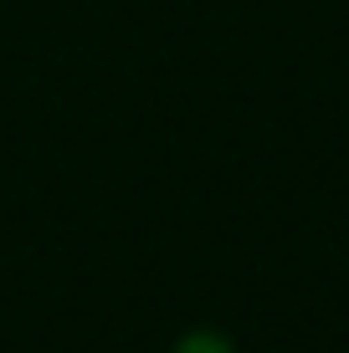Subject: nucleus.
Wrapping results in <instances>:
<instances>
[{
    "mask_svg": "<svg viewBox=\"0 0 349 353\" xmlns=\"http://www.w3.org/2000/svg\"><path fill=\"white\" fill-rule=\"evenodd\" d=\"M175 353H236V348H232V338L216 333V327H196V333H185L175 343Z\"/></svg>",
    "mask_w": 349,
    "mask_h": 353,
    "instance_id": "nucleus-1",
    "label": "nucleus"
}]
</instances>
